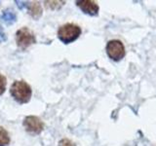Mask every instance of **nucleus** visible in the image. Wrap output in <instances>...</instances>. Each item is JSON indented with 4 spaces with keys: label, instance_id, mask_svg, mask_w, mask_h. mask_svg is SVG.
I'll return each mask as SVG.
<instances>
[{
    "label": "nucleus",
    "instance_id": "obj_1",
    "mask_svg": "<svg viewBox=\"0 0 156 146\" xmlns=\"http://www.w3.org/2000/svg\"><path fill=\"white\" fill-rule=\"evenodd\" d=\"M10 94L12 97L17 102L21 104H24L29 102L32 96L31 87L26 81L20 80L15 81L11 88H10Z\"/></svg>",
    "mask_w": 156,
    "mask_h": 146
},
{
    "label": "nucleus",
    "instance_id": "obj_2",
    "mask_svg": "<svg viewBox=\"0 0 156 146\" xmlns=\"http://www.w3.org/2000/svg\"><path fill=\"white\" fill-rule=\"evenodd\" d=\"M81 34V28L74 23H66L62 26L58 30V39L65 44L74 42Z\"/></svg>",
    "mask_w": 156,
    "mask_h": 146
},
{
    "label": "nucleus",
    "instance_id": "obj_3",
    "mask_svg": "<svg viewBox=\"0 0 156 146\" xmlns=\"http://www.w3.org/2000/svg\"><path fill=\"white\" fill-rule=\"evenodd\" d=\"M16 43L20 49L27 50L29 46L36 43V38L30 29L23 26L16 32Z\"/></svg>",
    "mask_w": 156,
    "mask_h": 146
},
{
    "label": "nucleus",
    "instance_id": "obj_4",
    "mask_svg": "<svg viewBox=\"0 0 156 146\" xmlns=\"http://www.w3.org/2000/svg\"><path fill=\"white\" fill-rule=\"evenodd\" d=\"M23 126L27 133L31 135H38L42 133L44 129V124L37 116H27L23 119Z\"/></svg>",
    "mask_w": 156,
    "mask_h": 146
},
{
    "label": "nucleus",
    "instance_id": "obj_5",
    "mask_svg": "<svg viewBox=\"0 0 156 146\" xmlns=\"http://www.w3.org/2000/svg\"><path fill=\"white\" fill-rule=\"evenodd\" d=\"M106 54L112 61H118L125 57V47L120 40H110L106 45Z\"/></svg>",
    "mask_w": 156,
    "mask_h": 146
},
{
    "label": "nucleus",
    "instance_id": "obj_6",
    "mask_svg": "<svg viewBox=\"0 0 156 146\" xmlns=\"http://www.w3.org/2000/svg\"><path fill=\"white\" fill-rule=\"evenodd\" d=\"M76 5L81 9L83 13H85L90 16H97L99 14L100 7L95 1L92 0H81V1H76Z\"/></svg>",
    "mask_w": 156,
    "mask_h": 146
},
{
    "label": "nucleus",
    "instance_id": "obj_7",
    "mask_svg": "<svg viewBox=\"0 0 156 146\" xmlns=\"http://www.w3.org/2000/svg\"><path fill=\"white\" fill-rule=\"evenodd\" d=\"M27 11L28 14L30 15V17L34 19H38L42 16V7L41 4L38 1H33V2H28L27 4Z\"/></svg>",
    "mask_w": 156,
    "mask_h": 146
},
{
    "label": "nucleus",
    "instance_id": "obj_8",
    "mask_svg": "<svg viewBox=\"0 0 156 146\" xmlns=\"http://www.w3.org/2000/svg\"><path fill=\"white\" fill-rule=\"evenodd\" d=\"M0 19L6 26H12L17 22V15L12 9H6L0 16Z\"/></svg>",
    "mask_w": 156,
    "mask_h": 146
},
{
    "label": "nucleus",
    "instance_id": "obj_9",
    "mask_svg": "<svg viewBox=\"0 0 156 146\" xmlns=\"http://www.w3.org/2000/svg\"><path fill=\"white\" fill-rule=\"evenodd\" d=\"M11 142V138L8 131L3 127H0V146H9Z\"/></svg>",
    "mask_w": 156,
    "mask_h": 146
},
{
    "label": "nucleus",
    "instance_id": "obj_10",
    "mask_svg": "<svg viewBox=\"0 0 156 146\" xmlns=\"http://www.w3.org/2000/svg\"><path fill=\"white\" fill-rule=\"evenodd\" d=\"M66 4V1H44V5L47 9H50L52 11L61 9L63 5Z\"/></svg>",
    "mask_w": 156,
    "mask_h": 146
},
{
    "label": "nucleus",
    "instance_id": "obj_11",
    "mask_svg": "<svg viewBox=\"0 0 156 146\" xmlns=\"http://www.w3.org/2000/svg\"><path fill=\"white\" fill-rule=\"evenodd\" d=\"M6 86H7L6 77L0 74V96H2L5 92V91H6Z\"/></svg>",
    "mask_w": 156,
    "mask_h": 146
},
{
    "label": "nucleus",
    "instance_id": "obj_12",
    "mask_svg": "<svg viewBox=\"0 0 156 146\" xmlns=\"http://www.w3.org/2000/svg\"><path fill=\"white\" fill-rule=\"evenodd\" d=\"M58 146H76V144L68 138H62L58 141Z\"/></svg>",
    "mask_w": 156,
    "mask_h": 146
},
{
    "label": "nucleus",
    "instance_id": "obj_13",
    "mask_svg": "<svg viewBox=\"0 0 156 146\" xmlns=\"http://www.w3.org/2000/svg\"><path fill=\"white\" fill-rule=\"evenodd\" d=\"M15 3L17 4V6H18V8L20 9V10H23V9H27V4H28V2L27 1H15Z\"/></svg>",
    "mask_w": 156,
    "mask_h": 146
},
{
    "label": "nucleus",
    "instance_id": "obj_14",
    "mask_svg": "<svg viewBox=\"0 0 156 146\" xmlns=\"http://www.w3.org/2000/svg\"><path fill=\"white\" fill-rule=\"evenodd\" d=\"M7 41V35L5 33L4 29L0 26V43H4Z\"/></svg>",
    "mask_w": 156,
    "mask_h": 146
}]
</instances>
